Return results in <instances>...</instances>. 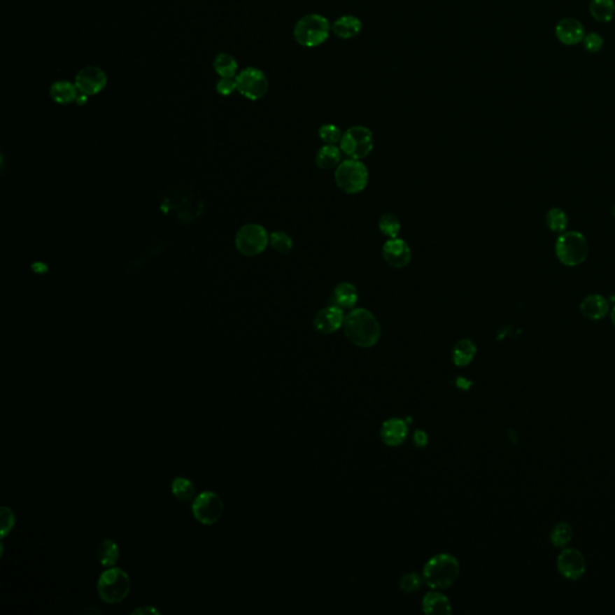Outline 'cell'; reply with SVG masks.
I'll return each instance as SVG.
<instances>
[{
	"instance_id": "5",
	"label": "cell",
	"mask_w": 615,
	"mask_h": 615,
	"mask_svg": "<svg viewBox=\"0 0 615 615\" xmlns=\"http://www.w3.org/2000/svg\"><path fill=\"white\" fill-rule=\"evenodd\" d=\"M98 593L104 602L120 603L130 593V578L123 570L117 567L106 570L99 578Z\"/></svg>"
},
{
	"instance_id": "16",
	"label": "cell",
	"mask_w": 615,
	"mask_h": 615,
	"mask_svg": "<svg viewBox=\"0 0 615 615\" xmlns=\"http://www.w3.org/2000/svg\"><path fill=\"white\" fill-rule=\"evenodd\" d=\"M383 444L390 447L402 445L407 435V425L400 418H390L385 420L380 430Z\"/></svg>"
},
{
	"instance_id": "32",
	"label": "cell",
	"mask_w": 615,
	"mask_h": 615,
	"mask_svg": "<svg viewBox=\"0 0 615 615\" xmlns=\"http://www.w3.org/2000/svg\"><path fill=\"white\" fill-rule=\"evenodd\" d=\"M318 136L326 145H337L340 143L343 134L340 132L339 127L334 124H323V127L318 129Z\"/></svg>"
},
{
	"instance_id": "27",
	"label": "cell",
	"mask_w": 615,
	"mask_h": 615,
	"mask_svg": "<svg viewBox=\"0 0 615 615\" xmlns=\"http://www.w3.org/2000/svg\"><path fill=\"white\" fill-rule=\"evenodd\" d=\"M171 490L179 501H189L195 495V486L188 479L177 477L171 486Z\"/></svg>"
},
{
	"instance_id": "25",
	"label": "cell",
	"mask_w": 615,
	"mask_h": 615,
	"mask_svg": "<svg viewBox=\"0 0 615 615\" xmlns=\"http://www.w3.org/2000/svg\"><path fill=\"white\" fill-rule=\"evenodd\" d=\"M591 16L600 22H609L615 15L614 0H591L589 5Z\"/></svg>"
},
{
	"instance_id": "31",
	"label": "cell",
	"mask_w": 615,
	"mask_h": 615,
	"mask_svg": "<svg viewBox=\"0 0 615 615\" xmlns=\"http://www.w3.org/2000/svg\"><path fill=\"white\" fill-rule=\"evenodd\" d=\"M269 244L274 250L278 251L279 254H288L291 251L293 246L292 239L289 234H285L283 231H276L269 236Z\"/></svg>"
},
{
	"instance_id": "4",
	"label": "cell",
	"mask_w": 615,
	"mask_h": 615,
	"mask_svg": "<svg viewBox=\"0 0 615 615\" xmlns=\"http://www.w3.org/2000/svg\"><path fill=\"white\" fill-rule=\"evenodd\" d=\"M556 254L558 260L565 266H579L588 257L589 244L581 232H564L556 239Z\"/></svg>"
},
{
	"instance_id": "23",
	"label": "cell",
	"mask_w": 615,
	"mask_h": 615,
	"mask_svg": "<svg viewBox=\"0 0 615 615\" xmlns=\"http://www.w3.org/2000/svg\"><path fill=\"white\" fill-rule=\"evenodd\" d=\"M341 159V152L335 145H325L323 148H320L318 154H316V165L323 169V170H331L334 167H338Z\"/></svg>"
},
{
	"instance_id": "24",
	"label": "cell",
	"mask_w": 615,
	"mask_h": 615,
	"mask_svg": "<svg viewBox=\"0 0 615 615\" xmlns=\"http://www.w3.org/2000/svg\"><path fill=\"white\" fill-rule=\"evenodd\" d=\"M213 69L220 77L234 78L238 73L237 60L229 53H219L213 62Z\"/></svg>"
},
{
	"instance_id": "37",
	"label": "cell",
	"mask_w": 615,
	"mask_h": 615,
	"mask_svg": "<svg viewBox=\"0 0 615 615\" xmlns=\"http://www.w3.org/2000/svg\"><path fill=\"white\" fill-rule=\"evenodd\" d=\"M413 441H415V444L418 447H425L427 445V442H428V437H427V434L423 430H417L415 435H413Z\"/></svg>"
},
{
	"instance_id": "9",
	"label": "cell",
	"mask_w": 615,
	"mask_h": 615,
	"mask_svg": "<svg viewBox=\"0 0 615 615\" xmlns=\"http://www.w3.org/2000/svg\"><path fill=\"white\" fill-rule=\"evenodd\" d=\"M269 243V236L263 226L248 224L238 229L236 246L244 256H256L264 251Z\"/></svg>"
},
{
	"instance_id": "6",
	"label": "cell",
	"mask_w": 615,
	"mask_h": 615,
	"mask_svg": "<svg viewBox=\"0 0 615 615\" xmlns=\"http://www.w3.org/2000/svg\"><path fill=\"white\" fill-rule=\"evenodd\" d=\"M369 174L361 160L348 159L335 170V183L346 194H358L368 185Z\"/></svg>"
},
{
	"instance_id": "2",
	"label": "cell",
	"mask_w": 615,
	"mask_h": 615,
	"mask_svg": "<svg viewBox=\"0 0 615 615\" xmlns=\"http://www.w3.org/2000/svg\"><path fill=\"white\" fill-rule=\"evenodd\" d=\"M460 572L459 563L451 554H437L429 559L423 570V581L434 590H444L453 586Z\"/></svg>"
},
{
	"instance_id": "17",
	"label": "cell",
	"mask_w": 615,
	"mask_h": 615,
	"mask_svg": "<svg viewBox=\"0 0 615 615\" xmlns=\"http://www.w3.org/2000/svg\"><path fill=\"white\" fill-rule=\"evenodd\" d=\"M363 23L353 15H344L332 23V33L341 40H351L361 34Z\"/></svg>"
},
{
	"instance_id": "35",
	"label": "cell",
	"mask_w": 615,
	"mask_h": 615,
	"mask_svg": "<svg viewBox=\"0 0 615 615\" xmlns=\"http://www.w3.org/2000/svg\"><path fill=\"white\" fill-rule=\"evenodd\" d=\"M583 43H584L586 51L596 53V52L600 51L602 48L603 38L598 33H589L583 38Z\"/></svg>"
},
{
	"instance_id": "12",
	"label": "cell",
	"mask_w": 615,
	"mask_h": 615,
	"mask_svg": "<svg viewBox=\"0 0 615 615\" xmlns=\"http://www.w3.org/2000/svg\"><path fill=\"white\" fill-rule=\"evenodd\" d=\"M75 85L80 94L87 97L97 95L106 87V73L98 66H85L77 73Z\"/></svg>"
},
{
	"instance_id": "14",
	"label": "cell",
	"mask_w": 615,
	"mask_h": 615,
	"mask_svg": "<svg viewBox=\"0 0 615 615\" xmlns=\"http://www.w3.org/2000/svg\"><path fill=\"white\" fill-rule=\"evenodd\" d=\"M344 311L339 306H330L318 310V314L315 315V330L323 334H332L340 330L344 325Z\"/></svg>"
},
{
	"instance_id": "21",
	"label": "cell",
	"mask_w": 615,
	"mask_h": 615,
	"mask_svg": "<svg viewBox=\"0 0 615 615\" xmlns=\"http://www.w3.org/2000/svg\"><path fill=\"white\" fill-rule=\"evenodd\" d=\"M422 607L427 614L448 615L452 612L450 600L439 591H432L425 595Z\"/></svg>"
},
{
	"instance_id": "19",
	"label": "cell",
	"mask_w": 615,
	"mask_h": 615,
	"mask_svg": "<svg viewBox=\"0 0 615 615\" xmlns=\"http://www.w3.org/2000/svg\"><path fill=\"white\" fill-rule=\"evenodd\" d=\"M333 304L341 309H353L358 302V291L356 286L350 283H340L335 286L332 293Z\"/></svg>"
},
{
	"instance_id": "30",
	"label": "cell",
	"mask_w": 615,
	"mask_h": 615,
	"mask_svg": "<svg viewBox=\"0 0 615 615\" xmlns=\"http://www.w3.org/2000/svg\"><path fill=\"white\" fill-rule=\"evenodd\" d=\"M379 229L381 231L382 234H385L388 238L398 237L400 232V221L395 214H383L381 219L379 221Z\"/></svg>"
},
{
	"instance_id": "20",
	"label": "cell",
	"mask_w": 615,
	"mask_h": 615,
	"mask_svg": "<svg viewBox=\"0 0 615 615\" xmlns=\"http://www.w3.org/2000/svg\"><path fill=\"white\" fill-rule=\"evenodd\" d=\"M50 95L52 100L59 105H68L71 102L76 101L80 92L77 90L76 85L69 81H57L51 85Z\"/></svg>"
},
{
	"instance_id": "38",
	"label": "cell",
	"mask_w": 615,
	"mask_h": 615,
	"mask_svg": "<svg viewBox=\"0 0 615 615\" xmlns=\"http://www.w3.org/2000/svg\"><path fill=\"white\" fill-rule=\"evenodd\" d=\"M132 614H140V615H146V614H160V612L155 609L154 607L152 606H146V607H140V608H137L135 611L132 612Z\"/></svg>"
},
{
	"instance_id": "11",
	"label": "cell",
	"mask_w": 615,
	"mask_h": 615,
	"mask_svg": "<svg viewBox=\"0 0 615 615\" xmlns=\"http://www.w3.org/2000/svg\"><path fill=\"white\" fill-rule=\"evenodd\" d=\"M556 566L563 577L569 581H578L586 573V558L577 549L566 548L558 556Z\"/></svg>"
},
{
	"instance_id": "10",
	"label": "cell",
	"mask_w": 615,
	"mask_h": 615,
	"mask_svg": "<svg viewBox=\"0 0 615 615\" xmlns=\"http://www.w3.org/2000/svg\"><path fill=\"white\" fill-rule=\"evenodd\" d=\"M224 512V502L213 492L201 493L192 504V514L196 521L204 525H212L220 519Z\"/></svg>"
},
{
	"instance_id": "13",
	"label": "cell",
	"mask_w": 615,
	"mask_h": 615,
	"mask_svg": "<svg viewBox=\"0 0 615 615\" xmlns=\"http://www.w3.org/2000/svg\"><path fill=\"white\" fill-rule=\"evenodd\" d=\"M382 256L392 267L404 268L411 261V249L404 239L388 238L382 248Z\"/></svg>"
},
{
	"instance_id": "28",
	"label": "cell",
	"mask_w": 615,
	"mask_h": 615,
	"mask_svg": "<svg viewBox=\"0 0 615 615\" xmlns=\"http://www.w3.org/2000/svg\"><path fill=\"white\" fill-rule=\"evenodd\" d=\"M572 528L567 523H558L551 531V542L556 548H565L572 539Z\"/></svg>"
},
{
	"instance_id": "34",
	"label": "cell",
	"mask_w": 615,
	"mask_h": 615,
	"mask_svg": "<svg viewBox=\"0 0 615 615\" xmlns=\"http://www.w3.org/2000/svg\"><path fill=\"white\" fill-rule=\"evenodd\" d=\"M0 518H1L0 519V522H1L0 535H1V539H5L6 535L10 534L11 530H13L15 523H16V518H15V514H13V511L9 507H1Z\"/></svg>"
},
{
	"instance_id": "22",
	"label": "cell",
	"mask_w": 615,
	"mask_h": 615,
	"mask_svg": "<svg viewBox=\"0 0 615 615\" xmlns=\"http://www.w3.org/2000/svg\"><path fill=\"white\" fill-rule=\"evenodd\" d=\"M476 351H477V348H476V345L474 344L472 340H459L452 351V360H453L454 365H458V367H465V365H470L475 357Z\"/></svg>"
},
{
	"instance_id": "3",
	"label": "cell",
	"mask_w": 615,
	"mask_h": 615,
	"mask_svg": "<svg viewBox=\"0 0 615 615\" xmlns=\"http://www.w3.org/2000/svg\"><path fill=\"white\" fill-rule=\"evenodd\" d=\"M332 33L331 22L320 13H308L299 18L293 28L296 43L306 48H315L326 43Z\"/></svg>"
},
{
	"instance_id": "18",
	"label": "cell",
	"mask_w": 615,
	"mask_h": 615,
	"mask_svg": "<svg viewBox=\"0 0 615 615\" xmlns=\"http://www.w3.org/2000/svg\"><path fill=\"white\" fill-rule=\"evenodd\" d=\"M581 314L584 315L589 320H602L608 311H609V304L606 298L600 296V295H590L588 297L584 298L581 304Z\"/></svg>"
},
{
	"instance_id": "39",
	"label": "cell",
	"mask_w": 615,
	"mask_h": 615,
	"mask_svg": "<svg viewBox=\"0 0 615 615\" xmlns=\"http://www.w3.org/2000/svg\"><path fill=\"white\" fill-rule=\"evenodd\" d=\"M611 318L612 323H613V325H614L615 327V306L614 308H613V309H612Z\"/></svg>"
},
{
	"instance_id": "29",
	"label": "cell",
	"mask_w": 615,
	"mask_h": 615,
	"mask_svg": "<svg viewBox=\"0 0 615 615\" xmlns=\"http://www.w3.org/2000/svg\"><path fill=\"white\" fill-rule=\"evenodd\" d=\"M546 222L549 229L553 232H564L567 225H569V218L566 215V213L560 208H552L547 213Z\"/></svg>"
},
{
	"instance_id": "8",
	"label": "cell",
	"mask_w": 615,
	"mask_h": 615,
	"mask_svg": "<svg viewBox=\"0 0 615 615\" xmlns=\"http://www.w3.org/2000/svg\"><path fill=\"white\" fill-rule=\"evenodd\" d=\"M236 83L239 94L251 101H257L264 98L269 88L266 73L254 66L243 69L241 73H238Z\"/></svg>"
},
{
	"instance_id": "1",
	"label": "cell",
	"mask_w": 615,
	"mask_h": 615,
	"mask_svg": "<svg viewBox=\"0 0 615 615\" xmlns=\"http://www.w3.org/2000/svg\"><path fill=\"white\" fill-rule=\"evenodd\" d=\"M345 335L353 345L360 348H372L378 344L381 328L373 313L365 308L353 309L345 316L343 325Z\"/></svg>"
},
{
	"instance_id": "26",
	"label": "cell",
	"mask_w": 615,
	"mask_h": 615,
	"mask_svg": "<svg viewBox=\"0 0 615 615\" xmlns=\"http://www.w3.org/2000/svg\"><path fill=\"white\" fill-rule=\"evenodd\" d=\"M98 559L104 566L113 567L119 559L118 544L113 539H104L98 548Z\"/></svg>"
},
{
	"instance_id": "40",
	"label": "cell",
	"mask_w": 615,
	"mask_h": 615,
	"mask_svg": "<svg viewBox=\"0 0 615 615\" xmlns=\"http://www.w3.org/2000/svg\"><path fill=\"white\" fill-rule=\"evenodd\" d=\"M613 217L615 218V204H614V207H613Z\"/></svg>"
},
{
	"instance_id": "36",
	"label": "cell",
	"mask_w": 615,
	"mask_h": 615,
	"mask_svg": "<svg viewBox=\"0 0 615 615\" xmlns=\"http://www.w3.org/2000/svg\"><path fill=\"white\" fill-rule=\"evenodd\" d=\"M237 90V83H236V77L234 78H227V77H220V80L217 83V92L222 95V97H229L231 94Z\"/></svg>"
},
{
	"instance_id": "7",
	"label": "cell",
	"mask_w": 615,
	"mask_h": 615,
	"mask_svg": "<svg viewBox=\"0 0 615 615\" xmlns=\"http://www.w3.org/2000/svg\"><path fill=\"white\" fill-rule=\"evenodd\" d=\"M374 136L370 129L363 125H355L350 127L341 136L340 149L341 152L350 157L361 160L368 157L373 150Z\"/></svg>"
},
{
	"instance_id": "33",
	"label": "cell",
	"mask_w": 615,
	"mask_h": 615,
	"mask_svg": "<svg viewBox=\"0 0 615 615\" xmlns=\"http://www.w3.org/2000/svg\"><path fill=\"white\" fill-rule=\"evenodd\" d=\"M422 583H423V577H420V574H417V573L410 572L404 574L399 581V586L404 593L412 594V593H416L417 590H420Z\"/></svg>"
},
{
	"instance_id": "15",
	"label": "cell",
	"mask_w": 615,
	"mask_h": 615,
	"mask_svg": "<svg viewBox=\"0 0 615 615\" xmlns=\"http://www.w3.org/2000/svg\"><path fill=\"white\" fill-rule=\"evenodd\" d=\"M556 35L560 43L567 46H573L583 41L586 33H584V27L578 20L564 18L556 24Z\"/></svg>"
}]
</instances>
